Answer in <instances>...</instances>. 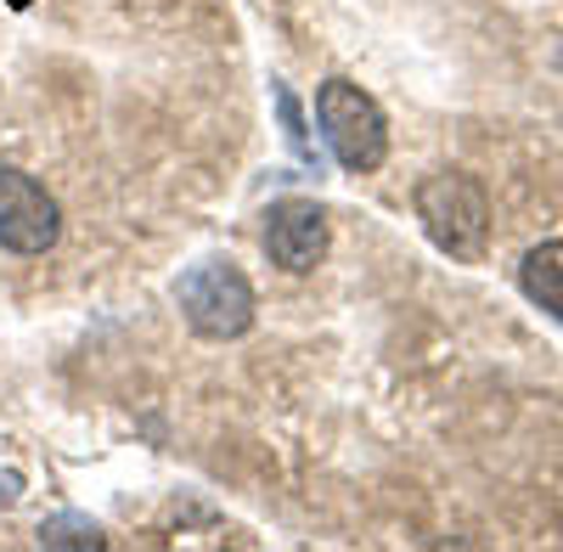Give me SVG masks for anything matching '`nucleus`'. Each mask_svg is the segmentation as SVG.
<instances>
[{"mask_svg": "<svg viewBox=\"0 0 563 552\" xmlns=\"http://www.w3.org/2000/svg\"><path fill=\"white\" fill-rule=\"evenodd\" d=\"M417 220L429 243L451 260H485L490 243V203L485 187L462 169H440L417 187Z\"/></svg>", "mask_w": 563, "mask_h": 552, "instance_id": "1", "label": "nucleus"}, {"mask_svg": "<svg viewBox=\"0 0 563 552\" xmlns=\"http://www.w3.org/2000/svg\"><path fill=\"white\" fill-rule=\"evenodd\" d=\"M316 124H321L327 153L350 175H372L389 158V119L355 79H327L316 90Z\"/></svg>", "mask_w": 563, "mask_h": 552, "instance_id": "2", "label": "nucleus"}, {"mask_svg": "<svg viewBox=\"0 0 563 552\" xmlns=\"http://www.w3.org/2000/svg\"><path fill=\"white\" fill-rule=\"evenodd\" d=\"M175 305L186 316V328H192L198 339H243L254 328V288H249V276L231 265V260H203L180 276V288H175Z\"/></svg>", "mask_w": 563, "mask_h": 552, "instance_id": "3", "label": "nucleus"}, {"mask_svg": "<svg viewBox=\"0 0 563 552\" xmlns=\"http://www.w3.org/2000/svg\"><path fill=\"white\" fill-rule=\"evenodd\" d=\"M63 232L57 198L23 169H0V249L12 254H45Z\"/></svg>", "mask_w": 563, "mask_h": 552, "instance_id": "4", "label": "nucleus"}, {"mask_svg": "<svg viewBox=\"0 0 563 552\" xmlns=\"http://www.w3.org/2000/svg\"><path fill=\"white\" fill-rule=\"evenodd\" d=\"M327 243H333V232H327V209L321 203H310V198L271 203V214H265V254H271V265L305 276V271H316L327 260Z\"/></svg>", "mask_w": 563, "mask_h": 552, "instance_id": "5", "label": "nucleus"}, {"mask_svg": "<svg viewBox=\"0 0 563 552\" xmlns=\"http://www.w3.org/2000/svg\"><path fill=\"white\" fill-rule=\"evenodd\" d=\"M519 288H525L547 316L563 321V243H541V249L525 254V265H519Z\"/></svg>", "mask_w": 563, "mask_h": 552, "instance_id": "6", "label": "nucleus"}, {"mask_svg": "<svg viewBox=\"0 0 563 552\" xmlns=\"http://www.w3.org/2000/svg\"><path fill=\"white\" fill-rule=\"evenodd\" d=\"M40 547H79V552H90V547H102V530L90 519H79V514H63V519L40 525Z\"/></svg>", "mask_w": 563, "mask_h": 552, "instance_id": "7", "label": "nucleus"}]
</instances>
